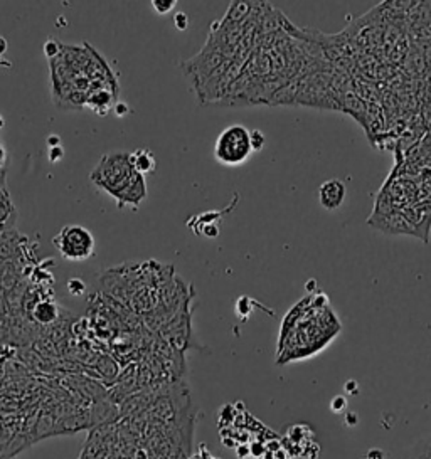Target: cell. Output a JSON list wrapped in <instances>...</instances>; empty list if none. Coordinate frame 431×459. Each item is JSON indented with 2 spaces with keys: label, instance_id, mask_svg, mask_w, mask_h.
<instances>
[{
  "label": "cell",
  "instance_id": "obj_1",
  "mask_svg": "<svg viewBox=\"0 0 431 459\" xmlns=\"http://www.w3.org/2000/svg\"><path fill=\"white\" fill-rule=\"evenodd\" d=\"M49 62L52 100L65 110L84 108L86 98L98 88L120 91L118 81L111 73L110 66L88 42L83 46L62 44L60 56Z\"/></svg>",
  "mask_w": 431,
  "mask_h": 459
},
{
  "label": "cell",
  "instance_id": "obj_2",
  "mask_svg": "<svg viewBox=\"0 0 431 459\" xmlns=\"http://www.w3.org/2000/svg\"><path fill=\"white\" fill-rule=\"evenodd\" d=\"M89 180L113 197L120 209L127 205L137 209L147 197L145 177L135 172L128 152L105 153L89 174Z\"/></svg>",
  "mask_w": 431,
  "mask_h": 459
},
{
  "label": "cell",
  "instance_id": "obj_3",
  "mask_svg": "<svg viewBox=\"0 0 431 459\" xmlns=\"http://www.w3.org/2000/svg\"><path fill=\"white\" fill-rule=\"evenodd\" d=\"M253 153L250 130L242 125H229L219 133L214 145V157L221 165L237 166L245 164Z\"/></svg>",
  "mask_w": 431,
  "mask_h": 459
},
{
  "label": "cell",
  "instance_id": "obj_4",
  "mask_svg": "<svg viewBox=\"0 0 431 459\" xmlns=\"http://www.w3.org/2000/svg\"><path fill=\"white\" fill-rule=\"evenodd\" d=\"M52 244L66 261H86L94 254V237L86 227L69 224L52 237Z\"/></svg>",
  "mask_w": 431,
  "mask_h": 459
},
{
  "label": "cell",
  "instance_id": "obj_5",
  "mask_svg": "<svg viewBox=\"0 0 431 459\" xmlns=\"http://www.w3.org/2000/svg\"><path fill=\"white\" fill-rule=\"evenodd\" d=\"M345 186L342 180L330 178L325 180L318 188V202L325 210H335L344 204Z\"/></svg>",
  "mask_w": 431,
  "mask_h": 459
},
{
  "label": "cell",
  "instance_id": "obj_6",
  "mask_svg": "<svg viewBox=\"0 0 431 459\" xmlns=\"http://www.w3.org/2000/svg\"><path fill=\"white\" fill-rule=\"evenodd\" d=\"M369 224L388 234H413V236H418L416 229L413 227L410 220L404 217L403 214H398V212L383 214L381 215V219L372 217L369 220Z\"/></svg>",
  "mask_w": 431,
  "mask_h": 459
},
{
  "label": "cell",
  "instance_id": "obj_7",
  "mask_svg": "<svg viewBox=\"0 0 431 459\" xmlns=\"http://www.w3.org/2000/svg\"><path fill=\"white\" fill-rule=\"evenodd\" d=\"M118 93L120 91H116V89H110V88L94 89V91L86 98L84 108L94 111L96 115L105 116L106 113H110V111L113 110L116 98H118Z\"/></svg>",
  "mask_w": 431,
  "mask_h": 459
},
{
  "label": "cell",
  "instance_id": "obj_8",
  "mask_svg": "<svg viewBox=\"0 0 431 459\" xmlns=\"http://www.w3.org/2000/svg\"><path fill=\"white\" fill-rule=\"evenodd\" d=\"M237 200H240V197L235 196V199H233L231 204H229V207H226V209H224V210H213V212H204V214L194 215V217H191V219L187 220V227L192 229V231H194V234H197V232H199L201 227L208 226V224H219L223 220L224 214L231 212V210L235 209L236 204H237Z\"/></svg>",
  "mask_w": 431,
  "mask_h": 459
},
{
  "label": "cell",
  "instance_id": "obj_9",
  "mask_svg": "<svg viewBox=\"0 0 431 459\" xmlns=\"http://www.w3.org/2000/svg\"><path fill=\"white\" fill-rule=\"evenodd\" d=\"M130 164H132L135 172L140 175H147L154 172L157 166V160L154 153L147 150V148H142V150L130 153Z\"/></svg>",
  "mask_w": 431,
  "mask_h": 459
},
{
  "label": "cell",
  "instance_id": "obj_10",
  "mask_svg": "<svg viewBox=\"0 0 431 459\" xmlns=\"http://www.w3.org/2000/svg\"><path fill=\"white\" fill-rule=\"evenodd\" d=\"M33 317L39 325H51L57 318V306L51 300L38 301L33 310Z\"/></svg>",
  "mask_w": 431,
  "mask_h": 459
},
{
  "label": "cell",
  "instance_id": "obj_11",
  "mask_svg": "<svg viewBox=\"0 0 431 459\" xmlns=\"http://www.w3.org/2000/svg\"><path fill=\"white\" fill-rule=\"evenodd\" d=\"M4 175H0L2 178ZM16 217V210H13V204L9 197L7 188L4 186V180H0V222H6V220H11Z\"/></svg>",
  "mask_w": 431,
  "mask_h": 459
},
{
  "label": "cell",
  "instance_id": "obj_12",
  "mask_svg": "<svg viewBox=\"0 0 431 459\" xmlns=\"http://www.w3.org/2000/svg\"><path fill=\"white\" fill-rule=\"evenodd\" d=\"M421 116L426 127L431 128V83L425 88V98H421Z\"/></svg>",
  "mask_w": 431,
  "mask_h": 459
},
{
  "label": "cell",
  "instance_id": "obj_13",
  "mask_svg": "<svg viewBox=\"0 0 431 459\" xmlns=\"http://www.w3.org/2000/svg\"><path fill=\"white\" fill-rule=\"evenodd\" d=\"M61 49H62V42H60V40L54 38H49L46 40V44H44V56H46L49 61L56 60V57L61 54Z\"/></svg>",
  "mask_w": 431,
  "mask_h": 459
},
{
  "label": "cell",
  "instance_id": "obj_14",
  "mask_svg": "<svg viewBox=\"0 0 431 459\" xmlns=\"http://www.w3.org/2000/svg\"><path fill=\"white\" fill-rule=\"evenodd\" d=\"M175 6H177L175 0H152V7L159 16H165V13L174 11Z\"/></svg>",
  "mask_w": 431,
  "mask_h": 459
},
{
  "label": "cell",
  "instance_id": "obj_15",
  "mask_svg": "<svg viewBox=\"0 0 431 459\" xmlns=\"http://www.w3.org/2000/svg\"><path fill=\"white\" fill-rule=\"evenodd\" d=\"M66 290L71 296H81L86 293V285H84V281L78 280V278H73V280L66 283Z\"/></svg>",
  "mask_w": 431,
  "mask_h": 459
},
{
  "label": "cell",
  "instance_id": "obj_16",
  "mask_svg": "<svg viewBox=\"0 0 431 459\" xmlns=\"http://www.w3.org/2000/svg\"><path fill=\"white\" fill-rule=\"evenodd\" d=\"M219 232H221V226H219V224H208V226L199 229L197 236H204L208 237V239H216V237L219 236Z\"/></svg>",
  "mask_w": 431,
  "mask_h": 459
},
{
  "label": "cell",
  "instance_id": "obj_17",
  "mask_svg": "<svg viewBox=\"0 0 431 459\" xmlns=\"http://www.w3.org/2000/svg\"><path fill=\"white\" fill-rule=\"evenodd\" d=\"M250 138H251V148H253V152L262 150V148L264 147V135L259 132V130H253V132H250Z\"/></svg>",
  "mask_w": 431,
  "mask_h": 459
},
{
  "label": "cell",
  "instance_id": "obj_18",
  "mask_svg": "<svg viewBox=\"0 0 431 459\" xmlns=\"http://www.w3.org/2000/svg\"><path fill=\"white\" fill-rule=\"evenodd\" d=\"M62 159H65V150H62V147L49 148V152H47L49 164H60Z\"/></svg>",
  "mask_w": 431,
  "mask_h": 459
},
{
  "label": "cell",
  "instance_id": "obj_19",
  "mask_svg": "<svg viewBox=\"0 0 431 459\" xmlns=\"http://www.w3.org/2000/svg\"><path fill=\"white\" fill-rule=\"evenodd\" d=\"M174 26L177 27V30H187V27H189L187 13H184V12L175 13V16H174Z\"/></svg>",
  "mask_w": 431,
  "mask_h": 459
},
{
  "label": "cell",
  "instance_id": "obj_20",
  "mask_svg": "<svg viewBox=\"0 0 431 459\" xmlns=\"http://www.w3.org/2000/svg\"><path fill=\"white\" fill-rule=\"evenodd\" d=\"M113 111H115V115L116 116H120V118H121V116H127L128 115V105H127V103H123V101H116L115 103V106H113Z\"/></svg>",
  "mask_w": 431,
  "mask_h": 459
},
{
  "label": "cell",
  "instance_id": "obj_21",
  "mask_svg": "<svg viewBox=\"0 0 431 459\" xmlns=\"http://www.w3.org/2000/svg\"><path fill=\"white\" fill-rule=\"evenodd\" d=\"M47 147H49V148L61 147V137H60V135H49V138H47Z\"/></svg>",
  "mask_w": 431,
  "mask_h": 459
},
{
  "label": "cell",
  "instance_id": "obj_22",
  "mask_svg": "<svg viewBox=\"0 0 431 459\" xmlns=\"http://www.w3.org/2000/svg\"><path fill=\"white\" fill-rule=\"evenodd\" d=\"M6 160H7V152H6V148H4L2 143H0V169L6 165Z\"/></svg>",
  "mask_w": 431,
  "mask_h": 459
},
{
  "label": "cell",
  "instance_id": "obj_23",
  "mask_svg": "<svg viewBox=\"0 0 431 459\" xmlns=\"http://www.w3.org/2000/svg\"><path fill=\"white\" fill-rule=\"evenodd\" d=\"M7 47H9L7 39L4 38V35H0V56H4V54L7 52Z\"/></svg>",
  "mask_w": 431,
  "mask_h": 459
},
{
  "label": "cell",
  "instance_id": "obj_24",
  "mask_svg": "<svg viewBox=\"0 0 431 459\" xmlns=\"http://www.w3.org/2000/svg\"><path fill=\"white\" fill-rule=\"evenodd\" d=\"M420 459H431V446H430L428 451H426V454H423V456H421Z\"/></svg>",
  "mask_w": 431,
  "mask_h": 459
},
{
  "label": "cell",
  "instance_id": "obj_25",
  "mask_svg": "<svg viewBox=\"0 0 431 459\" xmlns=\"http://www.w3.org/2000/svg\"><path fill=\"white\" fill-rule=\"evenodd\" d=\"M425 162H426V164H428V165H431V155H430V157H428V159H426Z\"/></svg>",
  "mask_w": 431,
  "mask_h": 459
},
{
  "label": "cell",
  "instance_id": "obj_26",
  "mask_svg": "<svg viewBox=\"0 0 431 459\" xmlns=\"http://www.w3.org/2000/svg\"><path fill=\"white\" fill-rule=\"evenodd\" d=\"M4 127V118H2V116H0V128H2Z\"/></svg>",
  "mask_w": 431,
  "mask_h": 459
}]
</instances>
